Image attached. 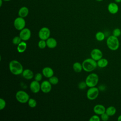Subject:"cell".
<instances>
[{
	"mask_svg": "<svg viewBox=\"0 0 121 121\" xmlns=\"http://www.w3.org/2000/svg\"><path fill=\"white\" fill-rule=\"evenodd\" d=\"M22 41V40L19 36H16L12 39V43L14 45H17L19 43L21 42Z\"/></svg>",
	"mask_w": 121,
	"mask_h": 121,
	"instance_id": "27",
	"label": "cell"
},
{
	"mask_svg": "<svg viewBox=\"0 0 121 121\" xmlns=\"http://www.w3.org/2000/svg\"><path fill=\"white\" fill-rule=\"evenodd\" d=\"M118 3L116 2H111L107 6L108 11L111 14H115L118 13L119 10V6L117 4Z\"/></svg>",
	"mask_w": 121,
	"mask_h": 121,
	"instance_id": "13",
	"label": "cell"
},
{
	"mask_svg": "<svg viewBox=\"0 0 121 121\" xmlns=\"http://www.w3.org/2000/svg\"><path fill=\"white\" fill-rule=\"evenodd\" d=\"M51 32L47 27H43L39 31L38 36L41 40H46L50 36Z\"/></svg>",
	"mask_w": 121,
	"mask_h": 121,
	"instance_id": "8",
	"label": "cell"
},
{
	"mask_svg": "<svg viewBox=\"0 0 121 121\" xmlns=\"http://www.w3.org/2000/svg\"><path fill=\"white\" fill-rule=\"evenodd\" d=\"M99 93L98 88L94 86L89 87L86 92L87 98L90 100H94L97 98Z\"/></svg>",
	"mask_w": 121,
	"mask_h": 121,
	"instance_id": "6",
	"label": "cell"
},
{
	"mask_svg": "<svg viewBox=\"0 0 121 121\" xmlns=\"http://www.w3.org/2000/svg\"><path fill=\"white\" fill-rule=\"evenodd\" d=\"M52 85L49 80H44L41 84V90L44 93H48L52 90Z\"/></svg>",
	"mask_w": 121,
	"mask_h": 121,
	"instance_id": "11",
	"label": "cell"
},
{
	"mask_svg": "<svg viewBox=\"0 0 121 121\" xmlns=\"http://www.w3.org/2000/svg\"><path fill=\"white\" fill-rule=\"evenodd\" d=\"M22 75L23 77L27 80L31 79L35 76L33 72L30 69H24L22 73Z\"/></svg>",
	"mask_w": 121,
	"mask_h": 121,
	"instance_id": "16",
	"label": "cell"
},
{
	"mask_svg": "<svg viewBox=\"0 0 121 121\" xmlns=\"http://www.w3.org/2000/svg\"><path fill=\"white\" fill-rule=\"evenodd\" d=\"M19 36L21 38L22 41H26L28 40L31 36V30L28 28H24L22 30H20Z\"/></svg>",
	"mask_w": 121,
	"mask_h": 121,
	"instance_id": "9",
	"label": "cell"
},
{
	"mask_svg": "<svg viewBox=\"0 0 121 121\" xmlns=\"http://www.w3.org/2000/svg\"><path fill=\"white\" fill-rule=\"evenodd\" d=\"M96 1H98V2H100V1H103V0H95Z\"/></svg>",
	"mask_w": 121,
	"mask_h": 121,
	"instance_id": "37",
	"label": "cell"
},
{
	"mask_svg": "<svg viewBox=\"0 0 121 121\" xmlns=\"http://www.w3.org/2000/svg\"><path fill=\"white\" fill-rule=\"evenodd\" d=\"M114 2L117 3H120L121 2V0H114Z\"/></svg>",
	"mask_w": 121,
	"mask_h": 121,
	"instance_id": "35",
	"label": "cell"
},
{
	"mask_svg": "<svg viewBox=\"0 0 121 121\" xmlns=\"http://www.w3.org/2000/svg\"><path fill=\"white\" fill-rule=\"evenodd\" d=\"M83 69L86 72H92L97 67V61L92 58H87L82 63Z\"/></svg>",
	"mask_w": 121,
	"mask_h": 121,
	"instance_id": "2",
	"label": "cell"
},
{
	"mask_svg": "<svg viewBox=\"0 0 121 121\" xmlns=\"http://www.w3.org/2000/svg\"><path fill=\"white\" fill-rule=\"evenodd\" d=\"M9 69L10 72L15 75H19L22 73L24 69L21 63L17 60H12L9 63Z\"/></svg>",
	"mask_w": 121,
	"mask_h": 121,
	"instance_id": "1",
	"label": "cell"
},
{
	"mask_svg": "<svg viewBox=\"0 0 121 121\" xmlns=\"http://www.w3.org/2000/svg\"><path fill=\"white\" fill-rule=\"evenodd\" d=\"M27 103H28V106L31 108H35L37 105L36 101L32 98H30Z\"/></svg>",
	"mask_w": 121,
	"mask_h": 121,
	"instance_id": "24",
	"label": "cell"
},
{
	"mask_svg": "<svg viewBox=\"0 0 121 121\" xmlns=\"http://www.w3.org/2000/svg\"><path fill=\"white\" fill-rule=\"evenodd\" d=\"M29 88L31 92L33 93H37L41 90V84H40L39 81L35 80L31 82L29 85Z\"/></svg>",
	"mask_w": 121,
	"mask_h": 121,
	"instance_id": "12",
	"label": "cell"
},
{
	"mask_svg": "<svg viewBox=\"0 0 121 121\" xmlns=\"http://www.w3.org/2000/svg\"><path fill=\"white\" fill-rule=\"evenodd\" d=\"M97 67L100 68H104L106 67L108 64V60L102 58L97 61Z\"/></svg>",
	"mask_w": 121,
	"mask_h": 121,
	"instance_id": "20",
	"label": "cell"
},
{
	"mask_svg": "<svg viewBox=\"0 0 121 121\" xmlns=\"http://www.w3.org/2000/svg\"><path fill=\"white\" fill-rule=\"evenodd\" d=\"M109 117L110 116L106 112H104L101 115L100 118L101 120H102L103 121H107L109 120Z\"/></svg>",
	"mask_w": 121,
	"mask_h": 121,
	"instance_id": "33",
	"label": "cell"
},
{
	"mask_svg": "<svg viewBox=\"0 0 121 121\" xmlns=\"http://www.w3.org/2000/svg\"><path fill=\"white\" fill-rule=\"evenodd\" d=\"M117 121H121V114L120 115L118 118H117Z\"/></svg>",
	"mask_w": 121,
	"mask_h": 121,
	"instance_id": "34",
	"label": "cell"
},
{
	"mask_svg": "<svg viewBox=\"0 0 121 121\" xmlns=\"http://www.w3.org/2000/svg\"><path fill=\"white\" fill-rule=\"evenodd\" d=\"M6 105V102L5 101V100L1 98H0V110H2L3 109H4Z\"/></svg>",
	"mask_w": 121,
	"mask_h": 121,
	"instance_id": "29",
	"label": "cell"
},
{
	"mask_svg": "<svg viewBox=\"0 0 121 121\" xmlns=\"http://www.w3.org/2000/svg\"><path fill=\"white\" fill-rule=\"evenodd\" d=\"M99 81V77L98 75L95 73H91L86 78L85 82L87 86L89 87L95 86Z\"/></svg>",
	"mask_w": 121,
	"mask_h": 121,
	"instance_id": "4",
	"label": "cell"
},
{
	"mask_svg": "<svg viewBox=\"0 0 121 121\" xmlns=\"http://www.w3.org/2000/svg\"><path fill=\"white\" fill-rule=\"evenodd\" d=\"M17 100L21 104L26 103L30 98L29 95L23 90L18 91L15 95Z\"/></svg>",
	"mask_w": 121,
	"mask_h": 121,
	"instance_id": "5",
	"label": "cell"
},
{
	"mask_svg": "<svg viewBox=\"0 0 121 121\" xmlns=\"http://www.w3.org/2000/svg\"><path fill=\"white\" fill-rule=\"evenodd\" d=\"M3 1H10L11 0H3Z\"/></svg>",
	"mask_w": 121,
	"mask_h": 121,
	"instance_id": "38",
	"label": "cell"
},
{
	"mask_svg": "<svg viewBox=\"0 0 121 121\" xmlns=\"http://www.w3.org/2000/svg\"><path fill=\"white\" fill-rule=\"evenodd\" d=\"M27 44L25 41H22L20 43H19L17 47V50L19 53L24 52L26 49Z\"/></svg>",
	"mask_w": 121,
	"mask_h": 121,
	"instance_id": "19",
	"label": "cell"
},
{
	"mask_svg": "<svg viewBox=\"0 0 121 121\" xmlns=\"http://www.w3.org/2000/svg\"><path fill=\"white\" fill-rule=\"evenodd\" d=\"M101 120L100 117L97 114L93 115L89 119V121H100Z\"/></svg>",
	"mask_w": 121,
	"mask_h": 121,
	"instance_id": "30",
	"label": "cell"
},
{
	"mask_svg": "<svg viewBox=\"0 0 121 121\" xmlns=\"http://www.w3.org/2000/svg\"><path fill=\"white\" fill-rule=\"evenodd\" d=\"M43 75L46 78H50L54 75V71L52 68L49 67H45L42 69Z\"/></svg>",
	"mask_w": 121,
	"mask_h": 121,
	"instance_id": "15",
	"label": "cell"
},
{
	"mask_svg": "<svg viewBox=\"0 0 121 121\" xmlns=\"http://www.w3.org/2000/svg\"><path fill=\"white\" fill-rule=\"evenodd\" d=\"M112 35L118 37L121 35V30L120 28H116L112 31Z\"/></svg>",
	"mask_w": 121,
	"mask_h": 121,
	"instance_id": "28",
	"label": "cell"
},
{
	"mask_svg": "<svg viewBox=\"0 0 121 121\" xmlns=\"http://www.w3.org/2000/svg\"><path fill=\"white\" fill-rule=\"evenodd\" d=\"M42 78H43V74H42L41 73H37L34 76L35 80L39 82L42 80Z\"/></svg>",
	"mask_w": 121,
	"mask_h": 121,
	"instance_id": "31",
	"label": "cell"
},
{
	"mask_svg": "<svg viewBox=\"0 0 121 121\" xmlns=\"http://www.w3.org/2000/svg\"><path fill=\"white\" fill-rule=\"evenodd\" d=\"M3 0H0V7H1L2 6V1Z\"/></svg>",
	"mask_w": 121,
	"mask_h": 121,
	"instance_id": "36",
	"label": "cell"
},
{
	"mask_svg": "<svg viewBox=\"0 0 121 121\" xmlns=\"http://www.w3.org/2000/svg\"><path fill=\"white\" fill-rule=\"evenodd\" d=\"M91 58L96 61L103 58V54L101 50L98 48L93 49L90 52Z\"/></svg>",
	"mask_w": 121,
	"mask_h": 121,
	"instance_id": "10",
	"label": "cell"
},
{
	"mask_svg": "<svg viewBox=\"0 0 121 121\" xmlns=\"http://www.w3.org/2000/svg\"><path fill=\"white\" fill-rule=\"evenodd\" d=\"M105 112L109 116H112L115 115L116 112V108L113 106H109L106 108Z\"/></svg>",
	"mask_w": 121,
	"mask_h": 121,
	"instance_id": "21",
	"label": "cell"
},
{
	"mask_svg": "<svg viewBox=\"0 0 121 121\" xmlns=\"http://www.w3.org/2000/svg\"><path fill=\"white\" fill-rule=\"evenodd\" d=\"M105 34L102 31L97 32L95 35V39L97 41L101 42L103 41L105 39Z\"/></svg>",
	"mask_w": 121,
	"mask_h": 121,
	"instance_id": "23",
	"label": "cell"
},
{
	"mask_svg": "<svg viewBox=\"0 0 121 121\" xmlns=\"http://www.w3.org/2000/svg\"><path fill=\"white\" fill-rule=\"evenodd\" d=\"M86 86H87V85L86 84L85 81H81L80 83H79L78 84V88H79L80 89H84L86 88Z\"/></svg>",
	"mask_w": 121,
	"mask_h": 121,
	"instance_id": "32",
	"label": "cell"
},
{
	"mask_svg": "<svg viewBox=\"0 0 121 121\" xmlns=\"http://www.w3.org/2000/svg\"><path fill=\"white\" fill-rule=\"evenodd\" d=\"M49 81L52 85H55L58 83L59 79L57 77L52 76V77L49 78Z\"/></svg>",
	"mask_w": 121,
	"mask_h": 121,
	"instance_id": "25",
	"label": "cell"
},
{
	"mask_svg": "<svg viewBox=\"0 0 121 121\" xmlns=\"http://www.w3.org/2000/svg\"><path fill=\"white\" fill-rule=\"evenodd\" d=\"M72 67L74 71L77 73H80L83 69L82 65L79 62H76L74 63Z\"/></svg>",
	"mask_w": 121,
	"mask_h": 121,
	"instance_id": "22",
	"label": "cell"
},
{
	"mask_svg": "<svg viewBox=\"0 0 121 121\" xmlns=\"http://www.w3.org/2000/svg\"><path fill=\"white\" fill-rule=\"evenodd\" d=\"M13 25L15 29L20 31L25 27L26 21L24 18L18 17L15 19Z\"/></svg>",
	"mask_w": 121,
	"mask_h": 121,
	"instance_id": "7",
	"label": "cell"
},
{
	"mask_svg": "<svg viewBox=\"0 0 121 121\" xmlns=\"http://www.w3.org/2000/svg\"><path fill=\"white\" fill-rule=\"evenodd\" d=\"M47 46L50 49L55 48L57 45V42L55 39L52 37H49L46 40Z\"/></svg>",
	"mask_w": 121,
	"mask_h": 121,
	"instance_id": "17",
	"label": "cell"
},
{
	"mask_svg": "<svg viewBox=\"0 0 121 121\" xmlns=\"http://www.w3.org/2000/svg\"><path fill=\"white\" fill-rule=\"evenodd\" d=\"M38 46L41 49H44L47 46L46 40L40 39V40L38 43Z\"/></svg>",
	"mask_w": 121,
	"mask_h": 121,
	"instance_id": "26",
	"label": "cell"
},
{
	"mask_svg": "<svg viewBox=\"0 0 121 121\" xmlns=\"http://www.w3.org/2000/svg\"><path fill=\"white\" fill-rule=\"evenodd\" d=\"M106 108L104 105L101 104H97L95 105L93 108L94 112L98 115H101L104 113L105 112Z\"/></svg>",
	"mask_w": 121,
	"mask_h": 121,
	"instance_id": "14",
	"label": "cell"
},
{
	"mask_svg": "<svg viewBox=\"0 0 121 121\" xmlns=\"http://www.w3.org/2000/svg\"><path fill=\"white\" fill-rule=\"evenodd\" d=\"M106 43L107 47L111 51H116L120 47V42L118 38L113 35H110L107 37Z\"/></svg>",
	"mask_w": 121,
	"mask_h": 121,
	"instance_id": "3",
	"label": "cell"
},
{
	"mask_svg": "<svg viewBox=\"0 0 121 121\" xmlns=\"http://www.w3.org/2000/svg\"><path fill=\"white\" fill-rule=\"evenodd\" d=\"M29 13V9L26 6L22 7L20 8L18 11V15L19 17L25 18L27 16Z\"/></svg>",
	"mask_w": 121,
	"mask_h": 121,
	"instance_id": "18",
	"label": "cell"
}]
</instances>
